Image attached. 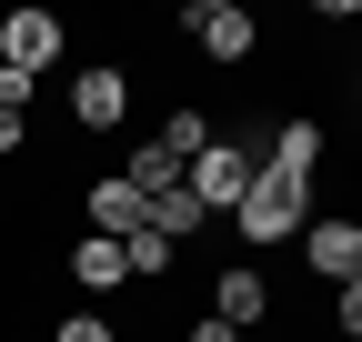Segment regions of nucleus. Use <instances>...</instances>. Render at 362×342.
Returning <instances> with one entry per match:
<instances>
[{"label": "nucleus", "instance_id": "obj_3", "mask_svg": "<svg viewBox=\"0 0 362 342\" xmlns=\"http://www.w3.org/2000/svg\"><path fill=\"white\" fill-rule=\"evenodd\" d=\"M181 30H192L202 61H252V40H262V20L242 11V0H192V11H181Z\"/></svg>", "mask_w": 362, "mask_h": 342}, {"label": "nucleus", "instance_id": "obj_8", "mask_svg": "<svg viewBox=\"0 0 362 342\" xmlns=\"http://www.w3.org/2000/svg\"><path fill=\"white\" fill-rule=\"evenodd\" d=\"M81 222H90V232H101V242H131V232H141V222H151V201H141V191H131V182H121V171H111V182H90V191H81Z\"/></svg>", "mask_w": 362, "mask_h": 342}, {"label": "nucleus", "instance_id": "obj_17", "mask_svg": "<svg viewBox=\"0 0 362 342\" xmlns=\"http://www.w3.org/2000/svg\"><path fill=\"white\" fill-rule=\"evenodd\" d=\"M30 91H40V81H30V71H11V61H0V111H30Z\"/></svg>", "mask_w": 362, "mask_h": 342}, {"label": "nucleus", "instance_id": "obj_2", "mask_svg": "<svg viewBox=\"0 0 362 342\" xmlns=\"http://www.w3.org/2000/svg\"><path fill=\"white\" fill-rule=\"evenodd\" d=\"M232 232H242V252H282V242H302V191H292V182H272V171H252V191H242V211H232Z\"/></svg>", "mask_w": 362, "mask_h": 342}, {"label": "nucleus", "instance_id": "obj_10", "mask_svg": "<svg viewBox=\"0 0 362 342\" xmlns=\"http://www.w3.org/2000/svg\"><path fill=\"white\" fill-rule=\"evenodd\" d=\"M61 272H71L81 292H121V282H131V262H121V242H101V232H81Z\"/></svg>", "mask_w": 362, "mask_h": 342}, {"label": "nucleus", "instance_id": "obj_1", "mask_svg": "<svg viewBox=\"0 0 362 342\" xmlns=\"http://www.w3.org/2000/svg\"><path fill=\"white\" fill-rule=\"evenodd\" d=\"M252 171H262V161H252L242 141H202V151H192V171H181V191L202 201V222H232L242 191H252Z\"/></svg>", "mask_w": 362, "mask_h": 342}, {"label": "nucleus", "instance_id": "obj_4", "mask_svg": "<svg viewBox=\"0 0 362 342\" xmlns=\"http://www.w3.org/2000/svg\"><path fill=\"white\" fill-rule=\"evenodd\" d=\"M61 40H71V30H61V11H40V0H21V11H11V20H0V61H11V71H30V81H40V71H51V61H61Z\"/></svg>", "mask_w": 362, "mask_h": 342}, {"label": "nucleus", "instance_id": "obj_5", "mask_svg": "<svg viewBox=\"0 0 362 342\" xmlns=\"http://www.w3.org/2000/svg\"><path fill=\"white\" fill-rule=\"evenodd\" d=\"M302 262L322 272L332 292H342V282H362V222H352V211H322V222H302Z\"/></svg>", "mask_w": 362, "mask_h": 342}, {"label": "nucleus", "instance_id": "obj_14", "mask_svg": "<svg viewBox=\"0 0 362 342\" xmlns=\"http://www.w3.org/2000/svg\"><path fill=\"white\" fill-rule=\"evenodd\" d=\"M151 232H161V242L181 252V242L202 232V201H192V191H161V201H151Z\"/></svg>", "mask_w": 362, "mask_h": 342}, {"label": "nucleus", "instance_id": "obj_19", "mask_svg": "<svg viewBox=\"0 0 362 342\" xmlns=\"http://www.w3.org/2000/svg\"><path fill=\"white\" fill-rule=\"evenodd\" d=\"M192 342H242V332L221 322V312H202V322H192Z\"/></svg>", "mask_w": 362, "mask_h": 342}, {"label": "nucleus", "instance_id": "obj_11", "mask_svg": "<svg viewBox=\"0 0 362 342\" xmlns=\"http://www.w3.org/2000/svg\"><path fill=\"white\" fill-rule=\"evenodd\" d=\"M121 182L141 191V201H161V191H181V161H171L161 141H131V161H121Z\"/></svg>", "mask_w": 362, "mask_h": 342}, {"label": "nucleus", "instance_id": "obj_6", "mask_svg": "<svg viewBox=\"0 0 362 342\" xmlns=\"http://www.w3.org/2000/svg\"><path fill=\"white\" fill-rule=\"evenodd\" d=\"M71 121H81V131H121V121H131V71L121 61H90L71 81Z\"/></svg>", "mask_w": 362, "mask_h": 342}, {"label": "nucleus", "instance_id": "obj_12", "mask_svg": "<svg viewBox=\"0 0 362 342\" xmlns=\"http://www.w3.org/2000/svg\"><path fill=\"white\" fill-rule=\"evenodd\" d=\"M151 141H161V151H171L181 171H192V151L211 141V121H202V111H161V131H151Z\"/></svg>", "mask_w": 362, "mask_h": 342}, {"label": "nucleus", "instance_id": "obj_9", "mask_svg": "<svg viewBox=\"0 0 362 342\" xmlns=\"http://www.w3.org/2000/svg\"><path fill=\"white\" fill-rule=\"evenodd\" d=\"M211 312L232 322V332H252V322H272V282H262L252 262H232V272H221V292H211Z\"/></svg>", "mask_w": 362, "mask_h": 342}, {"label": "nucleus", "instance_id": "obj_15", "mask_svg": "<svg viewBox=\"0 0 362 342\" xmlns=\"http://www.w3.org/2000/svg\"><path fill=\"white\" fill-rule=\"evenodd\" d=\"M332 322H342V342H362V282H342V292H332Z\"/></svg>", "mask_w": 362, "mask_h": 342}, {"label": "nucleus", "instance_id": "obj_7", "mask_svg": "<svg viewBox=\"0 0 362 342\" xmlns=\"http://www.w3.org/2000/svg\"><path fill=\"white\" fill-rule=\"evenodd\" d=\"M252 161L272 171V182H292V191H312V171H322V121H312V111H302V121H282V131H272V141H262Z\"/></svg>", "mask_w": 362, "mask_h": 342}, {"label": "nucleus", "instance_id": "obj_13", "mask_svg": "<svg viewBox=\"0 0 362 342\" xmlns=\"http://www.w3.org/2000/svg\"><path fill=\"white\" fill-rule=\"evenodd\" d=\"M121 262H131V282H161V272L181 262V252H171V242H161V232L141 222V232H131V242H121Z\"/></svg>", "mask_w": 362, "mask_h": 342}, {"label": "nucleus", "instance_id": "obj_18", "mask_svg": "<svg viewBox=\"0 0 362 342\" xmlns=\"http://www.w3.org/2000/svg\"><path fill=\"white\" fill-rule=\"evenodd\" d=\"M21 141H30V121H21V111H0V161H11Z\"/></svg>", "mask_w": 362, "mask_h": 342}, {"label": "nucleus", "instance_id": "obj_16", "mask_svg": "<svg viewBox=\"0 0 362 342\" xmlns=\"http://www.w3.org/2000/svg\"><path fill=\"white\" fill-rule=\"evenodd\" d=\"M51 342H121V332H111V322H101V312H71V322H61V332H51Z\"/></svg>", "mask_w": 362, "mask_h": 342}]
</instances>
